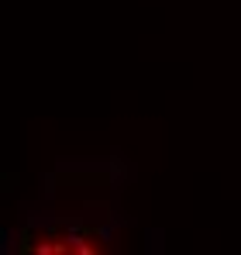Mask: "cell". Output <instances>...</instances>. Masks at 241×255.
<instances>
[{"label":"cell","instance_id":"1","mask_svg":"<svg viewBox=\"0 0 241 255\" xmlns=\"http://www.w3.org/2000/svg\"><path fill=\"white\" fill-rule=\"evenodd\" d=\"M66 252H76V255H93V245L86 242V235L76 231V224H73V231H66Z\"/></svg>","mask_w":241,"mask_h":255},{"label":"cell","instance_id":"2","mask_svg":"<svg viewBox=\"0 0 241 255\" xmlns=\"http://www.w3.org/2000/svg\"><path fill=\"white\" fill-rule=\"evenodd\" d=\"M35 252H38V255H59V252H66V242H55V238H41L38 245H35Z\"/></svg>","mask_w":241,"mask_h":255}]
</instances>
